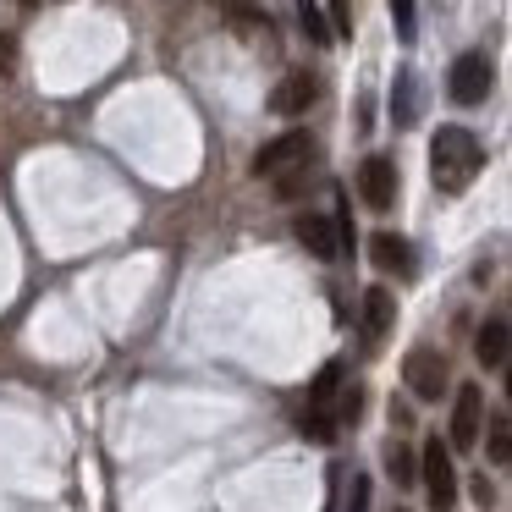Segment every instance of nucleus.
I'll return each mask as SVG.
<instances>
[{
    "mask_svg": "<svg viewBox=\"0 0 512 512\" xmlns=\"http://www.w3.org/2000/svg\"><path fill=\"white\" fill-rule=\"evenodd\" d=\"M479 171H485V149L468 127H441L430 138V177L441 193H463Z\"/></svg>",
    "mask_w": 512,
    "mask_h": 512,
    "instance_id": "1",
    "label": "nucleus"
},
{
    "mask_svg": "<svg viewBox=\"0 0 512 512\" xmlns=\"http://www.w3.org/2000/svg\"><path fill=\"white\" fill-rule=\"evenodd\" d=\"M419 479H424V490H430V507L435 512H452L457 507V468H452V452H446L441 441H424Z\"/></svg>",
    "mask_w": 512,
    "mask_h": 512,
    "instance_id": "2",
    "label": "nucleus"
},
{
    "mask_svg": "<svg viewBox=\"0 0 512 512\" xmlns=\"http://www.w3.org/2000/svg\"><path fill=\"white\" fill-rule=\"evenodd\" d=\"M402 380H408V391L419 402H441V391L452 386V369H446V358L435 353V347H413V353L402 358Z\"/></svg>",
    "mask_w": 512,
    "mask_h": 512,
    "instance_id": "3",
    "label": "nucleus"
},
{
    "mask_svg": "<svg viewBox=\"0 0 512 512\" xmlns=\"http://www.w3.org/2000/svg\"><path fill=\"white\" fill-rule=\"evenodd\" d=\"M490 83H496V72H490V56L468 50V56H457V61H452V78H446V94H452V105H485Z\"/></svg>",
    "mask_w": 512,
    "mask_h": 512,
    "instance_id": "4",
    "label": "nucleus"
},
{
    "mask_svg": "<svg viewBox=\"0 0 512 512\" xmlns=\"http://www.w3.org/2000/svg\"><path fill=\"white\" fill-rule=\"evenodd\" d=\"M309 155H314L309 133H298V127H292V133L270 138V144L254 155V177H287V171H298Z\"/></svg>",
    "mask_w": 512,
    "mask_h": 512,
    "instance_id": "5",
    "label": "nucleus"
},
{
    "mask_svg": "<svg viewBox=\"0 0 512 512\" xmlns=\"http://www.w3.org/2000/svg\"><path fill=\"white\" fill-rule=\"evenodd\" d=\"M358 199H364L369 210H391V204H397V160L369 155L364 166H358Z\"/></svg>",
    "mask_w": 512,
    "mask_h": 512,
    "instance_id": "6",
    "label": "nucleus"
},
{
    "mask_svg": "<svg viewBox=\"0 0 512 512\" xmlns=\"http://www.w3.org/2000/svg\"><path fill=\"white\" fill-rule=\"evenodd\" d=\"M479 424H485V391L468 380V386H457V402H452V446L457 452H468L479 441Z\"/></svg>",
    "mask_w": 512,
    "mask_h": 512,
    "instance_id": "7",
    "label": "nucleus"
},
{
    "mask_svg": "<svg viewBox=\"0 0 512 512\" xmlns=\"http://www.w3.org/2000/svg\"><path fill=\"white\" fill-rule=\"evenodd\" d=\"M314 94H320V83H314L309 72H287V78L276 83V94H270V111L276 116H303L314 105Z\"/></svg>",
    "mask_w": 512,
    "mask_h": 512,
    "instance_id": "8",
    "label": "nucleus"
},
{
    "mask_svg": "<svg viewBox=\"0 0 512 512\" xmlns=\"http://www.w3.org/2000/svg\"><path fill=\"white\" fill-rule=\"evenodd\" d=\"M369 259H375V270H397V276H413V254H408V243L402 237H391V232H375L369 237Z\"/></svg>",
    "mask_w": 512,
    "mask_h": 512,
    "instance_id": "9",
    "label": "nucleus"
},
{
    "mask_svg": "<svg viewBox=\"0 0 512 512\" xmlns=\"http://www.w3.org/2000/svg\"><path fill=\"white\" fill-rule=\"evenodd\" d=\"M292 232H298V243L309 248L314 259H325V265L336 259V232H331V221H325V215H298V226H292Z\"/></svg>",
    "mask_w": 512,
    "mask_h": 512,
    "instance_id": "10",
    "label": "nucleus"
},
{
    "mask_svg": "<svg viewBox=\"0 0 512 512\" xmlns=\"http://www.w3.org/2000/svg\"><path fill=\"white\" fill-rule=\"evenodd\" d=\"M474 353H479V364H485V369H501V364H507V314H490V320L479 325Z\"/></svg>",
    "mask_w": 512,
    "mask_h": 512,
    "instance_id": "11",
    "label": "nucleus"
},
{
    "mask_svg": "<svg viewBox=\"0 0 512 512\" xmlns=\"http://www.w3.org/2000/svg\"><path fill=\"white\" fill-rule=\"evenodd\" d=\"M391 116H397V127L419 122V78H413V67H402L397 83H391Z\"/></svg>",
    "mask_w": 512,
    "mask_h": 512,
    "instance_id": "12",
    "label": "nucleus"
},
{
    "mask_svg": "<svg viewBox=\"0 0 512 512\" xmlns=\"http://www.w3.org/2000/svg\"><path fill=\"white\" fill-rule=\"evenodd\" d=\"M364 325H369V336H386L391 325H397V292L369 287L364 292Z\"/></svg>",
    "mask_w": 512,
    "mask_h": 512,
    "instance_id": "13",
    "label": "nucleus"
},
{
    "mask_svg": "<svg viewBox=\"0 0 512 512\" xmlns=\"http://www.w3.org/2000/svg\"><path fill=\"white\" fill-rule=\"evenodd\" d=\"M512 457V419H507V408H496L490 413V463H507Z\"/></svg>",
    "mask_w": 512,
    "mask_h": 512,
    "instance_id": "14",
    "label": "nucleus"
},
{
    "mask_svg": "<svg viewBox=\"0 0 512 512\" xmlns=\"http://www.w3.org/2000/svg\"><path fill=\"white\" fill-rule=\"evenodd\" d=\"M298 430H303V441H320V446L336 441V419H331L325 408H309V413L298 419Z\"/></svg>",
    "mask_w": 512,
    "mask_h": 512,
    "instance_id": "15",
    "label": "nucleus"
},
{
    "mask_svg": "<svg viewBox=\"0 0 512 512\" xmlns=\"http://www.w3.org/2000/svg\"><path fill=\"white\" fill-rule=\"evenodd\" d=\"M391 479H397L402 490H408V485H419V457H413L402 441L391 446Z\"/></svg>",
    "mask_w": 512,
    "mask_h": 512,
    "instance_id": "16",
    "label": "nucleus"
},
{
    "mask_svg": "<svg viewBox=\"0 0 512 512\" xmlns=\"http://www.w3.org/2000/svg\"><path fill=\"white\" fill-rule=\"evenodd\" d=\"M298 23H303V34H309L320 50L331 45V28H325V6H303V12H298Z\"/></svg>",
    "mask_w": 512,
    "mask_h": 512,
    "instance_id": "17",
    "label": "nucleus"
},
{
    "mask_svg": "<svg viewBox=\"0 0 512 512\" xmlns=\"http://www.w3.org/2000/svg\"><path fill=\"white\" fill-rule=\"evenodd\" d=\"M336 386H342V364H325L320 375H314L309 397H314V402H331V397H336Z\"/></svg>",
    "mask_w": 512,
    "mask_h": 512,
    "instance_id": "18",
    "label": "nucleus"
},
{
    "mask_svg": "<svg viewBox=\"0 0 512 512\" xmlns=\"http://www.w3.org/2000/svg\"><path fill=\"white\" fill-rule=\"evenodd\" d=\"M369 496H375V485H369L364 474H353V490H347V512H369Z\"/></svg>",
    "mask_w": 512,
    "mask_h": 512,
    "instance_id": "19",
    "label": "nucleus"
},
{
    "mask_svg": "<svg viewBox=\"0 0 512 512\" xmlns=\"http://www.w3.org/2000/svg\"><path fill=\"white\" fill-rule=\"evenodd\" d=\"M413 17H419V12H413V0H397V6H391V23H397V34H402V39L419 34V28H413Z\"/></svg>",
    "mask_w": 512,
    "mask_h": 512,
    "instance_id": "20",
    "label": "nucleus"
},
{
    "mask_svg": "<svg viewBox=\"0 0 512 512\" xmlns=\"http://www.w3.org/2000/svg\"><path fill=\"white\" fill-rule=\"evenodd\" d=\"M12 72H17V39L0 34V78H12Z\"/></svg>",
    "mask_w": 512,
    "mask_h": 512,
    "instance_id": "21",
    "label": "nucleus"
},
{
    "mask_svg": "<svg viewBox=\"0 0 512 512\" xmlns=\"http://www.w3.org/2000/svg\"><path fill=\"white\" fill-rule=\"evenodd\" d=\"M358 408H364V391L353 386V391H347V397H342V408L331 413V419H358Z\"/></svg>",
    "mask_w": 512,
    "mask_h": 512,
    "instance_id": "22",
    "label": "nucleus"
},
{
    "mask_svg": "<svg viewBox=\"0 0 512 512\" xmlns=\"http://www.w3.org/2000/svg\"><path fill=\"white\" fill-rule=\"evenodd\" d=\"M468 496H474V501H479V507H490V501H496V485H490V479H485V474H479V479H474V485H468Z\"/></svg>",
    "mask_w": 512,
    "mask_h": 512,
    "instance_id": "23",
    "label": "nucleus"
}]
</instances>
